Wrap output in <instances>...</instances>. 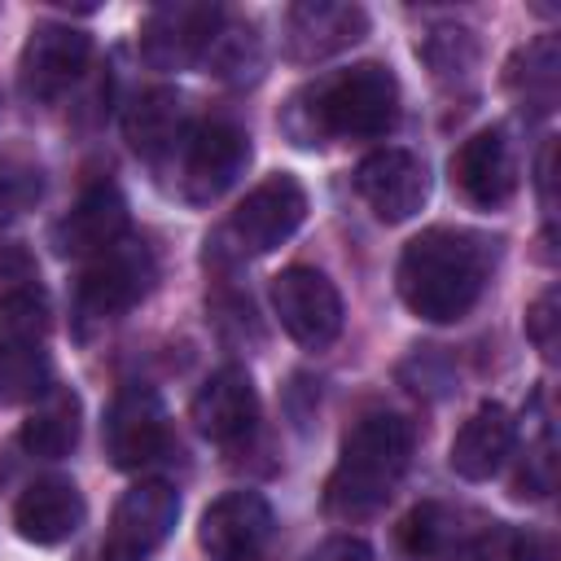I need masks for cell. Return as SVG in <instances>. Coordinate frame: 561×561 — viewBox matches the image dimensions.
<instances>
[{
	"label": "cell",
	"mask_w": 561,
	"mask_h": 561,
	"mask_svg": "<svg viewBox=\"0 0 561 561\" xmlns=\"http://www.w3.org/2000/svg\"><path fill=\"white\" fill-rule=\"evenodd\" d=\"M491 276V241L469 228H425L403 245L399 298L430 324H451L473 311Z\"/></svg>",
	"instance_id": "1"
},
{
	"label": "cell",
	"mask_w": 561,
	"mask_h": 561,
	"mask_svg": "<svg viewBox=\"0 0 561 561\" xmlns=\"http://www.w3.org/2000/svg\"><path fill=\"white\" fill-rule=\"evenodd\" d=\"M394 118H399V79L381 61L329 70L302 92H294L285 110V127L298 145L373 140V136H386Z\"/></svg>",
	"instance_id": "2"
},
{
	"label": "cell",
	"mask_w": 561,
	"mask_h": 561,
	"mask_svg": "<svg viewBox=\"0 0 561 561\" xmlns=\"http://www.w3.org/2000/svg\"><path fill=\"white\" fill-rule=\"evenodd\" d=\"M412 460V425L394 412H368L359 416L337 451V465L324 482V508L342 522L377 513Z\"/></svg>",
	"instance_id": "3"
},
{
	"label": "cell",
	"mask_w": 561,
	"mask_h": 561,
	"mask_svg": "<svg viewBox=\"0 0 561 561\" xmlns=\"http://www.w3.org/2000/svg\"><path fill=\"white\" fill-rule=\"evenodd\" d=\"M153 272L158 267H153V254H149L145 241H127L123 237L118 245L92 254L88 267H83V276H79V289H75L79 316L83 320H96V324L118 320L123 311H131L149 294Z\"/></svg>",
	"instance_id": "4"
},
{
	"label": "cell",
	"mask_w": 561,
	"mask_h": 561,
	"mask_svg": "<svg viewBox=\"0 0 561 561\" xmlns=\"http://www.w3.org/2000/svg\"><path fill=\"white\" fill-rule=\"evenodd\" d=\"M224 31V9L206 0H167L140 22V57L153 70H188L206 61Z\"/></svg>",
	"instance_id": "5"
},
{
	"label": "cell",
	"mask_w": 561,
	"mask_h": 561,
	"mask_svg": "<svg viewBox=\"0 0 561 561\" xmlns=\"http://www.w3.org/2000/svg\"><path fill=\"white\" fill-rule=\"evenodd\" d=\"M180 522V495L167 482H136L131 491L118 495L105 539H101V561H149L175 530Z\"/></svg>",
	"instance_id": "6"
},
{
	"label": "cell",
	"mask_w": 561,
	"mask_h": 561,
	"mask_svg": "<svg viewBox=\"0 0 561 561\" xmlns=\"http://www.w3.org/2000/svg\"><path fill=\"white\" fill-rule=\"evenodd\" d=\"M272 307L280 329L307 351H320L342 333V294L316 267L294 263L280 276H272Z\"/></svg>",
	"instance_id": "7"
},
{
	"label": "cell",
	"mask_w": 561,
	"mask_h": 561,
	"mask_svg": "<svg viewBox=\"0 0 561 561\" xmlns=\"http://www.w3.org/2000/svg\"><path fill=\"white\" fill-rule=\"evenodd\" d=\"M250 162V136L228 118L193 123L180 140V188L188 202H215Z\"/></svg>",
	"instance_id": "8"
},
{
	"label": "cell",
	"mask_w": 561,
	"mask_h": 561,
	"mask_svg": "<svg viewBox=\"0 0 561 561\" xmlns=\"http://www.w3.org/2000/svg\"><path fill=\"white\" fill-rule=\"evenodd\" d=\"M105 456L118 465V469H145L153 465L167 443H171V421H167V408L158 399L153 386H123L110 408H105Z\"/></svg>",
	"instance_id": "9"
},
{
	"label": "cell",
	"mask_w": 561,
	"mask_h": 561,
	"mask_svg": "<svg viewBox=\"0 0 561 561\" xmlns=\"http://www.w3.org/2000/svg\"><path fill=\"white\" fill-rule=\"evenodd\" d=\"M302 219H307V193L294 175L280 171V175H267L263 184H254L237 202V210L228 219V237L245 254H267L280 241H289Z\"/></svg>",
	"instance_id": "10"
},
{
	"label": "cell",
	"mask_w": 561,
	"mask_h": 561,
	"mask_svg": "<svg viewBox=\"0 0 561 561\" xmlns=\"http://www.w3.org/2000/svg\"><path fill=\"white\" fill-rule=\"evenodd\" d=\"M88 57H92L88 31H79L70 22H39L26 35L22 57H18L22 96L26 101H53V96H61L88 70Z\"/></svg>",
	"instance_id": "11"
},
{
	"label": "cell",
	"mask_w": 561,
	"mask_h": 561,
	"mask_svg": "<svg viewBox=\"0 0 561 561\" xmlns=\"http://www.w3.org/2000/svg\"><path fill=\"white\" fill-rule=\"evenodd\" d=\"M368 35V13L346 0H298L285 13V57L298 66L346 53Z\"/></svg>",
	"instance_id": "12"
},
{
	"label": "cell",
	"mask_w": 561,
	"mask_h": 561,
	"mask_svg": "<svg viewBox=\"0 0 561 561\" xmlns=\"http://www.w3.org/2000/svg\"><path fill=\"white\" fill-rule=\"evenodd\" d=\"M451 188L478 210H500L517 193V153L500 127L473 131L451 153Z\"/></svg>",
	"instance_id": "13"
},
{
	"label": "cell",
	"mask_w": 561,
	"mask_h": 561,
	"mask_svg": "<svg viewBox=\"0 0 561 561\" xmlns=\"http://www.w3.org/2000/svg\"><path fill=\"white\" fill-rule=\"evenodd\" d=\"M355 193L368 202V210L381 224L412 219L430 197L425 162L408 149H377L355 167Z\"/></svg>",
	"instance_id": "14"
},
{
	"label": "cell",
	"mask_w": 561,
	"mask_h": 561,
	"mask_svg": "<svg viewBox=\"0 0 561 561\" xmlns=\"http://www.w3.org/2000/svg\"><path fill=\"white\" fill-rule=\"evenodd\" d=\"M272 535V504L259 491H228L210 500L197 522V543L210 561H250Z\"/></svg>",
	"instance_id": "15"
},
{
	"label": "cell",
	"mask_w": 561,
	"mask_h": 561,
	"mask_svg": "<svg viewBox=\"0 0 561 561\" xmlns=\"http://www.w3.org/2000/svg\"><path fill=\"white\" fill-rule=\"evenodd\" d=\"M127 232V202L114 184H92L79 193V202L53 224V250L66 259H92L110 245H118Z\"/></svg>",
	"instance_id": "16"
},
{
	"label": "cell",
	"mask_w": 561,
	"mask_h": 561,
	"mask_svg": "<svg viewBox=\"0 0 561 561\" xmlns=\"http://www.w3.org/2000/svg\"><path fill=\"white\" fill-rule=\"evenodd\" d=\"M259 421V394L245 368H219L202 381V390L193 394V425L202 438L232 447L241 443Z\"/></svg>",
	"instance_id": "17"
},
{
	"label": "cell",
	"mask_w": 561,
	"mask_h": 561,
	"mask_svg": "<svg viewBox=\"0 0 561 561\" xmlns=\"http://www.w3.org/2000/svg\"><path fill=\"white\" fill-rule=\"evenodd\" d=\"M83 495L70 478H35L18 504H13V526L26 543H61L83 526Z\"/></svg>",
	"instance_id": "18"
},
{
	"label": "cell",
	"mask_w": 561,
	"mask_h": 561,
	"mask_svg": "<svg viewBox=\"0 0 561 561\" xmlns=\"http://www.w3.org/2000/svg\"><path fill=\"white\" fill-rule=\"evenodd\" d=\"M513 438H517V425H513V412L504 403H482L451 438V469L465 478V482H486L504 456L513 451Z\"/></svg>",
	"instance_id": "19"
},
{
	"label": "cell",
	"mask_w": 561,
	"mask_h": 561,
	"mask_svg": "<svg viewBox=\"0 0 561 561\" xmlns=\"http://www.w3.org/2000/svg\"><path fill=\"white\" fill-rule=\"evenodd\" d=\"M123 131H127V145L158 162L162 153H175L184 131H188V114H184V96L175 88H149L140 92L131 105H127V118H123Z\"/></svg>",
	"instance_id": "20"
},
{
	"label": "cell",
	"mask_w": 561,
	"mask_h": 561,
	"mask_svg": "<svg viewBox=\"0 0 561 561\" xmlns=\"http://www.w3.org/2000/svg\"><path fill=\"white\" fill-rule=\"evenodd\" d=\"M79 425H83L79 394L70 386H48L22 421V447L39 460H61L79 443Z\"/></svg>",
	"instance_id": "21"
},
{
	"label": "cell",
	"mask_w": 561,
	"mask_h": 561,
	"mask_svg": "<svg viewBox=\"0 0 561 561\" xmlns=\"http://www.w3.org/2000/svg\"><path fill=\"white\" fill-rule=\"evenodd\" d=\"M504 83H508L522 114H552L557 110V88H561V44H557V35H539L526 48H517L513 61H508Z\"/></svg>",
	"instance_id": "22"
},
{
	"label": "cell",
	"mask_w": 561,
	"mask_h": 561,
	"mask_svg": "<svg viewBox=\"0 0 561 561\" xmlns=\"http://www.w3.org/2000/svg\"><path fill=\"white\" fill-rule=\"evenodd\" d=\"M465 526H460V508L443 504V500H421L416 508H408V517L399 522V543L408 557L416 561H438L451 557L465 543Z\"/></svg>",
	"instance_id": "23"
},
{
	"label": "cell",
	"mask_w": 561,
	"mask_h": 561,
	"mask_svg": "<svg viewBox=\"0 0 561 561\" xmlns=\"http://www.w3.org/2000/svg\"><path fill=\"white\" fill-rule=\"evenodd\" d=\"M53 386V368L39 342L0 337V408L35 403Z\"/></svg>",
	"instance_id": "24"
},
{
	"label": "cell",
	"mask_w": 561,
	"mask_h": 561,
	"mask_svg": "<svg viewBox=\"0 0 561 561\" xmlns=\"http://www.w3.org/2000/svg\"><path fill=\"white\" fill-rule=\"evenodd\" d=\"M456 561H522V535L504 522H491L456 548Z\"/></svg>",
	"instance_id": "25"
},
{
	"label": "cell",
	"mask_w": 561,
	"mask_h": 561,
	"mask_svg": "<svg viewBox=\"0 0 561 561\" xmlns=\"http://www.w3.org/2000/svg\"><path fill=\"white\" fill-rule=\"evenodd\" d=\"M526 337L535 342V351L552 364L557 359V346H561V307H557V289H543L530 311H526Z\"/></svg>",
	"instance_id": "26"
},
{
	"label": "cell",
	"mask_w": 561,
	"mask_h": 561,
	"mask_svg": "<svg viewBox=\"0 0 561 561\" xmlns=\"http://www.w3.org/2000/svg\"><path fill=\"white\" fill-rule=\"evenodd\" d=\"M31 289H44L35 259L22 245H0V302H9L18 294H31Z\"/></svg>",
	"instance_id": "27"
},
{
	"label": "cell",
	"mask_w": 561,
	"mask_h": 561,
	"mask_svg": "<svg viewBox=\"0 0 561 561\" xmlns=\"http://www.w3.org/2000/svg\"><path fill=\"white\" fill-rule=\"evenodd\" d=\"M307 561H373V548L359 535H329L324 543L311 548Z\"/></svg>",
	"instance_id": "28"
},
{
	"label": "cell",
	"mask_w": 561,
	"mask_h": 561,
	"mask_svg": "<svg viewBox=\"0 0 561 561\" xmlns=\"http://www.w3.org/2000/svg\"><path fill=\"white\" fill-rule=\"evenodd\" d=\"M552 158H557V140H548V145H543V153H539V197H543V206H548V210H552V180H557Z\"/></svg>",
	"instance_id": "29"
},
{
	"label": "cell",
	"mask_w": 561,
	"mask_h": 561,
	"mask_svg": "<svg viewBox=\"0 0 561 561\" xmlns=\"http://www.w3.org/2000/svg\"><path fill=\"white\" fill-rule=\"evenodd\" d=\"M13 206H18V197H13V184H9V175L0 171V224L13 215Z\"/></svg>",
	"instance_id": "30"
}]
</instances>
